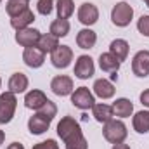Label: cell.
I'll return each mask as SVG.
<instances>
[{"mask_svg": "<svg viewBox=\"0 0 149 149\" xmlns=\"http://www.w3.org/2000/svg\"><path fill=\"white\" fill-rule=\"evenodd\" d=\"M132 71L139 78H146L149 74V50H139L132 59Z\"/></svg>", "mask_w": 149, "mask_h": 149, "instance_id": "8", "label": "cell"}, {"mask_svg": "<svg viewBox=\"0 0 149 149\" xmlns=\"http://www.w3.org/2000/svg\"><path fill=\"white\" fill-rule=\"evenodd\" d=\"M134 17V9L132 5H128L127 2H118L111 10V21L114 26H120V28H125L130 24Z\"/></svg>", "mask_w": 149, "mask_h": 149, "instance_id": "3", "label": "cell"}, {"mask_svg": "<svg viewBox=\"0 0 149 149\" xmlns=\"http://www.w3.org/2000/svg\"><path fill=\"white\" fill-rule=\"evenodd\" d=\"M57 135L64 141V144L73 142L76 139H81V137H83L78 121H76L74 118H71V116L61 118V121L57 123Z\"/></svg>", "mask_w": 149, "mask_h": 149, "instance_id": "1", "label": "cell"}, {"mask_svg": "<svg viewBox=\"0 0 149 149\" xmlns=\"http://www.w3.org/2000/svg\"><path fill=\"white\" fill-rule=\"evenodd\" d=\"M111 108H113V114L118 116V118H128V116H132V113H134V104H132L128 99H125V97L116 99Z\"/></svg>", "mask_w": 149, "mask_h": 149, "instance_id": "18", "label": "cell"}, {"mask_svg": "<svg viewBox=\"0 0 149 149\" xmlns=\"http://www.w3.org/2000/svg\"><path fill=\"white\" fill-rule=\"evenodd\" d=\"M28 88V76L24 73H14L9 80V92L12 94H23Z\"/></svg>", "mask_w": 149, "mask_h": 149, "instance_id": "16", "label": "cell"}, {"mask_svg": "<svg viewBox=\"0 0 149 149\" xmlns=\"http://www.w3.org/2000/svg\"><path fill=\"white\" fill-rule=\"evenodd\" d=\"M23 61L30 68H40L45 63V54L38 47H28L23 52Z\"/></svg>", "mask_w": 149, "mask_h": 149, "instance_id": "13", "label": "cell"}, {"mask_svg": "<svg viewBox=\"0 0 149 149\" xmlns=\"http://www.w3.org/2000/svg\"><path fill=\"white\" fill-rule=\"evenodd\" d=\"M50 88H52V92L56 95H61V97L70 95L73 92V80L70 76H66V74H57L56 78H52Z\"/></svg>", "mask_w": 149, "mask_h": 149, "instance_id": "12", "label": "cell"}, {"mask_svg": "<svg viewBox=\"0 0 149 149\" xmlns=\"http://www.w3.org/2000/svg\"><path fill=\"white\" fill-rule=\"evenodd\" d=\"M102 134H104V139L111 144H118V142H123L128 135L127 132V127L123 121L120 120H109L108 123H104V128H102Z\"/></svg>", "mask_w": 149, "mask_h": 149, "instance_id": "2", "label": "cell"}, {"mask_svg": "<svg viewBox=\"0 0 149 149\" xmlns=\"http://www.w3.org/2000/svg\"><path fill=\"white\" fill-rule=\"evenodd\" d=\"M26 2H28V0H26Z\"/></svg>", "mask_w": 149, "mask_h": 149, "instance_id": "39", "label": "cell"}, {"mask_svg": "<svg viewBox=\"0 0 149 149\" xmlns=\"http://www.w3.org/2000/svg\"><path fill=\"white\" fill-rule=\"evenodd\" d=\"M120 64H121V63H120L113 54H109V52L99 56V66H101V70L106 71V73H118Z\"/></svg>", "mask_w": 149, "mask_h": 149, "instance_id": "20", "label": "cell"}, {"mask_svg": "<svg viewBox=\"0 0 149 149\" xmlns=\"http://www.w3.org/2000/svg\"><path fill=\"white\" fill-rule=\"evenodd\" d=\"M134 130L139 134H148L149 132V111H139L135 113L134 120Z\"/></svg>", "mask_w": 149, "mask_h": 149, "instance_id": "23", "label": "cell"}, {"mask_svg": "<svg viewBox=\"0 0 149 149\" xmlns=\"http://www.w3.org/2000/svg\"><path fill=\"white\" fill-rule=\"evenodd\" d=\"M137 30L141 35L149 37V16H141V19L137 21Z\"/></svg>", "mask_w": 149, "mask_h": 149, "instance_id": "29", "label": "cell"}, {"mask_svg": "<svg viewBox=\"0 0 149 149\" xmlns=\"http://www.w3.org/2000/svg\"><path fill=\"white\" fill-rule=\"evenodd\" d=\"M7 149H24V146L19 144V142H12V144H9V148Z\"/></svg>", "mask_w": 149, "mask_h": 149, "instance_id": "33", "label": "cell"}, {"mask_svg": "<svg viewBox=\"0 0 149 149\" xmlns=\"http://www.w3.org/2000/svg\"><path fill=\"white\" fill-rule=\"evenodd\" d=\"M144 2H146V5H148V7H149V0H144Z\"/></svg>", "mask_w": 149, "mask_h": 149, "instance_id": "36", "label": "cell"}, {"mask_svg": "<svg viewBox=\"0 0 149 149\" xmlns=\"http://www.w3.org/2000/svg\"><path fill=\"white\" fill-rule=\"evenodd\" d=\"M3 141H5V134H3V130H0V146L3 144Z\"/></svg>", "mask_w": 149, "mask_h": 149, "instance_id": "35", "label": "cell"}, {"mask_svg": "<svg viewBox=\"0 0 149 149\" xmlns=\"http://www.w3.org/2000/svg\"><path fill=\"white\" fill-rule=\"evenodd\" d=\"M78 19H80V23L85 24V26L95 24L97 19H99V10H97V7H95L94 3H90V2L81 3L80 9H78Z\"/></svg>", "mask_w": 149, "mask_h": 149, "instance_id": "11", "label": "cell"}, {"mask_svg": "<svg viewBox=\"0 0 149 149\" xmlns=\"http://www.w3.org/2000/svg\"><path fill=\"white\" fill-rule=\"evenodd\" d=\"M16 106H17V99L16 94L12 92H5L0 95V123H9L14 118L16 113Z\"/></svg>", "mask_w": 149, "mask_h": 149, "instance_id": "4", "label": "cell"}, {"mask_svg": "<svg viewBox=\"0 0 149 149\" xmlns=\"http://www.w3.org/2000/svg\"><path fill=\"white\" fill-rule=\"evenodd\" d=\"M54 9V0H38L37 3V10L42 16H49Z\"/></svg>", "mask_w": 149, "mask_h": 149, "instance_id": "28", "label": "cell"}, {"mask_svg": "<svg viewBox=\"0 0 149 149\" xmlns=\"http://www.w3.org/2000/svg\"><path fill=\"white\" fill-rule=\"evenodd\" d=\"M0 2H2V0H0Z\"/></svg>", "mask_w": 149, "mask_h": 149, "instance_id": "38", "label": "cell"}, {"mask_svg": "<svg viewBox=\"0 0 149 149\" xmlns=\"http://www.w3.org/2000/svg\"><path fill=\"white\" fill-rule=\"evenodd\" d=\"M95 71V66H94V59L90 56H80L76 59V64H74V76L80 78V80H88Z\"/></svg>", "mask_w": 149, "mask_h": 149, "instance_id": "9", "label": "cell"}, {"mask_svg": "<svg viewBox=\"0 0 149 149\" xmlns=\"http://www.w3.org/2000/svg\"><path fill=\"white\" fill-rule=\"evenodd\" d=\"M42 37V33L35 30V28H23V30H17L16 33V42L21 45V47H37L38 45V40Z\"/></svg>", "mask_w": 149, "mask_h": 149, "instance_id": "10", "label": "cell"}, {"mask_svg": "<svg viewBox=\"0 0 149 149\" xmlns=\"http://www.w3.org/2000/svg\"><path fill=\"white\" fill-rule=\"evenodd\" d=\"M141 102H142L146 108H149V88H146V90L141 94Z\"/></svg>", "mask_w": 149, "mask_h": 149, "instance_id": "32", "label": "cell"}, {"mask_svg": "<svg viewBox=\"0 0 149 149\" xmlns=\"http://www.w3.org/2000/svg\"><path fill=\"white\" fill-rule=\"evenodd\" d=\"M0 85H2V80H0Z\"/></svg>", "mask_w": 149, "mask_h": 149, "instance_id": "37", "label": "cell"}, {"mask_svg": "<svg viewBox=\"0 0 149 149\" xmlns=\"http://www.w3.org/2000/svg\"><path fill=\"white\" fill-rule=\"evenodd\" d=\"M50 61L54 68H59V70L68 68L73 61V49L68 45H59L56 50L50 52Z\"/></svg>", "mask_w": 149, "mask_h": 149, "instance_id": "5", "label": "cell"}, {"mask_svg": "<svg viewBox=\"0 0 149 149\" xmlns=\"http://www.w3.org/2000/svg\"><path fill=\"white\" fill-rule=\"evenodd\" d=\"M33 149H59V146H57V142L54 139H49V141H43V142L35 144Z\"/></svg>", "mask_w": 149, "mask_h": 149, "instance_id": "31", "label": "cell"}, {"mask_svg": "<svg viewBox=\"0 0 149 149\" xmlns=\"http://www.w3.org/2000/svg\"><path fill=\"white\" fill-rule=\"evenodd\" d=\"M88 144H87V139L81 137V139H76L73 142H68L66 144V149H87Z\"/></svg>", "mask_w": 149, "mask_h": 149, "instance_id": "30", "label": "cell"}, {"mask_svg": "<svg viewBox=\"0 0 149 149\" xmlns=\"http://www.w3.org/2000/svg\"><path fill=\"white\" fill-rule=\"evenodd\" d=\"M109 54H113L120 63L125 61L127 56H128V42L123 40V38H116V40H113L111 45H109Z\"/></svg>", "mask_w": 149, "mask_h": 149, "instance_id": "19", "label": "cell"}, {"mask_svg": "<svg viewBox=\"0 0 149 149\" xmlns=\"http://www.w3.org/2000/svg\"><path fill=\"white\" fill-rule=\"evenodd\" d=\"M92 114H94V118L99 121V123H108L109 120H113V108L109 104H94L92 106Z\"/></svg>", "mask_w": 149, "mask_h": 149, "instance_id": "21", "label": "cell"}, {"mask_svg": "<svg viewBox=\"0 0 149 149\" xmlns=\"http://www.w3.org/2000/svg\"><path fill=\"white\" fill-rule=\"evenodd\" d=\"M52 120H54V118L47 116L45 113L37 111V114H33V116L28 120V130H30L33 135H42L43 132H47V130H49V127H50Z\"/></svg>", "mask_w": 149, "mask_h": 149, "instance_id": "7", "label": "cell"}, {"mask_svg": "<svg viewBox=\"0 0 149 149\" xmlns=\"http://www.w3.org/2000/svg\"><path fill=\"white\" fill-rule=\"evenodd\" d=\"M70 21L68 19H56V21H52V24H50V35H54V37H66L68 33H70Z\"/></svg>", "mask_w": 149, "mask_h": 149, "instance_id": "26", "label": "cell"}, {"mask_svg": "<svg viewBox=\"0 0 149 149\" xmlns=\"http://www.w3.org/2000/svg\"><path fill=\"white\" fill-rule=\"evenodd\" d=\"M35 21V14H33V10H24L23 14H19V16H16V17H12L10 19V26L17 31V30H23V28H28L31 23Z\"/></svg>", "mask_w": 149, "mask_h": 149, "instance_id": "22", "label": "cell"}, {"mask_svg": "<svg viewBox=\"0 0 149 149\" xmlns=\"http://www.w3.org/2000/svg\"><path fill=\"white\" fill-rule=\"evenodd\" d=\"M71 102H73L74 108L85 111V109H92V106L95 104V99L87 87H78L71 94Z\"/></svg>", "mask_w": 149, "mask_h": 149, "instance_id": "6", "label": "cell"}, {"mask_svg": "<svg viewBox=\"0 0 149 149\" xmlns=\"http://www.w3.org/2000/svg\"><path fill=\"white\" fill-rule=\"evenodd\" d=\"M113 149H130V146L128 144H123V142H118V144L113 146Z\"/></svg>", "mask_w": 149, "mask_h": 149, "instance_id": "34", "label": "cell"}, {"mask_svg": "<svg viewBox=\"0 0 149 149\" xmlns=\"http://www.w3.org/2000/svg\"><path fill=\"white\" fill-rule=\"evenodd\" d=\"M57 17L59 19H68L71 17L74 12V3L73 0H57Z\"/></svg>", "mask_w": 149, "mask_h": 149, "instance_id": "27", "label": "cell"}, {"mask_svg": "<svg viewBox=\"0 0 149 149\" xmlns=\"http://www.w3.org/2000/svg\"><path fill=\"white\" fill-rule=\"evenodd\" d=\"M28 9H30V7H28V2H26V0H9L7 5H5V10H7V14L10 16V19L16 17V16H19V14H23V12L28 10Z\"/></svg>", "mask_w": 149, "mask_h": 149, "instance_id": "25", "label": "cell"}, {"mask_svg": "<svg viewBox=\"0 0 149 149\" xmlns=\"http://www.w3.org/2000/svg\"><path fill=\"white\" fill-rule=\"evenodd\" d=\"M92 88H94V94L97 97H101V99H111L114 95V85H113V81L106 80V78L95 80Z\"/></svg>", "mask_w": 149, "mask_h": 149, "instance_id": "14", "label": "cell"}, {"mask_svg": "<svg viewBox=\"0 0 149 149\" xmlns=\"http://www.w3.org/2000/svg\"><path fill=\"white\" fill-rule=\"evenodd\" d=\"M95 42H97L95 31H92V30H88V28L80 30L78 35H76V45H78L80 49H94Z\"/></svg>", "mask_w": 149, "mask_h": 149, "instance_id": "17", "label": "cell"}, {"mask_svg": "<svg viewBox=\"0 0 149 149\" xmlns=\"http://www.w3.org/2000/svg\"><path fill=\"white\" fill-rule=\"evenodd\" d=\"M47 95L42 92V90H30L26 95H24V106L28 109H40L45 102H47Z\"/></svg>", "mask_w": 149, "mask_h": 149, "instance_id": "15", "label": "cell"}, {"mask_svg": "<svg viewBox=\"0 0 149 149\" xmlns=\"http://www.w3.org/2000/svg\"><path fill=\"white\" fill-rule=\"evenodd\" d=\"M37 47L43 52V54H47V52H52V50H56V49L59 47V40H57V37L47 33V35H42V37H40Z\"/></svg>", "mask_w": 149, "mask_h": 149, "instance_id": "24", "label": "cell"}]
</instances>
